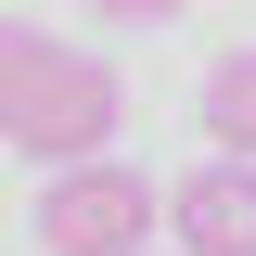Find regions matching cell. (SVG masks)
Returning <instances> with one entry per match:
<instances>
[{"label":"cell","mask_w":256,"mask_h":256,"mask_svg":"<svg viewBox=\"0 0 256 256\" xmlns=\"http://www.w3.org/2000/svg\"><path fill=\"white\" fill-rule=\"evenodd\" d=\"M116 116H128L116 64L64 52V38H38V52H26V77H13V102H0V141H13L26 166H90L102 141H116Z\"/></svg>","instance_id":"cell-1"},{"label":"cell","mask_w":256,"mask_h":256,"mask_svg":"<svg viewBox=\"0 0 256 256\" xmlns=\"http://www.w3.org/2000/svg\"><path fill=\"white\" fill-rule=\"evenodd\" d=\"M154 230H166V192L128 180L116 154L38 180V244H52V256H154Z\"/></svg>","instance_id":"cell-2"},{"label":"cell","mask_w":256,"mask_h":256,"mask_svg":"<svg viewBox=\"0 0 256 256\" xmlns=\"http://www.w3.org/2000/svg\"><path fill=\"white\" fill-rule=\"evenodd\" d=\"M166 230L180 256H256V154H205L166 192Z\"/></svg>","instance_id":"cell-3"},{"label":"cell","mask_w":256,"mask_h":256,"mask_svg":"<svg viewBox=\"0 0 256 256\" xmlns=\"http://www.w3.org/2000/svg\"><path fill=\"white\" fill-rule=\"evenodd\" d=\"M192 116H205L218 154H256V52H218V64H205V102H192Z\"/></svg>","instance_id":"cell-4"},{"label":"cell","mask_w":256,"mask_h":256,"mask_svg":"<svg viewBox=\"0 0 256 256\" xmlns=\"http://www.w3.org/2000/svg\"><path fill=\"white\" fill-rule=\"evenodd\" d=\"M26 52H38V26H13V13H0V102H13V77H26Z\"/></svg>","instance_id":"cell-5"},{"label":"cell","mask_w":256,"mask_h":256,"mask_svg":"<svg viewBox=\"0 0 256 256\" xmlns=\"http://www.w3.org/2000/svg\"><path fill=\"white\" fill-rule=\"evenodd\" d=\"M102 26H166V13H180V0H90Z\"/></svg>","instance_id":"cell-6"}]
</instances>
